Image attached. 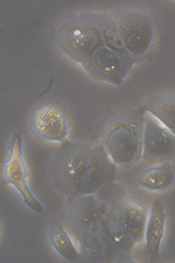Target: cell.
<instances>
[{"instance_id":"7c38bea8","label":"cell","mask_w":175,"mask_h":263,"mask_svg":"<svg viewBox=\"0 0 175 263\" xmlns=\"http://www.w3.org/2000/svg\"><path fill=\"white\" fill-rule=\"evenodd\" d=\"M166 212L160 200H154L148 212V219L145 228V250L149 262L159 261L160 247L165 234Z\"/></svg>"},{"instance_id":"4fadbf2b","label":"cell","mask_w":175,"mask_h":263,"mask_svg":"<svg viewBox=\"0 0 175 263\" xmlns=\"http://www.w3.org/2000/svg\"><path fill=\"white\" fill-rule=\"evenodd\" d=\"M137 184L153 192L167 191L175 184V170L168 162L145 168L137 176Z\"/></svg>"},{"instance_id":"2e32d148","label":"cell","mask_w":175,"mask_h":263,"mask_svg":"<svg viewBox=\"0 0 175 263\" xmlns=\"http://www.w3.org/2000/svg\"><path fill=\"white\" fill-rule=\"evenodd\" d=\"M95 196L97 200L98 213H100L101 224L105 230L109 216L112 213L113 210L116 209L118 203L127 196V192L122 185L117 184L116 181H112L98 190Z\"/></svg>"},{"instance_id":"3957f363","label":"cell","mask_w":175,"mask_h":263,"mask_svg":"<svg viewBox=\"0 0 175 263\" xmlns=\"http://www.w3.org/2000/svg\"><path fill=\"white\" fill-rule=\"evenodd\" d=\"M143 125L134 118H117L105 126L101 143L118 166H129L142 157Z\"/></svg>"},{"instance_id":"52a82bcc","label":"cell","mask_w":175,"mask_h":263,"mask_svg":"<svg viewBox=\"0 0 175 263\" xmlns=\"http://www.w3.org/2000/svg\"><path fill=\"white\" fill-rule=\"evenodd\" d=\"M118 165L112 162L105 148L101 144L92 147L91 158L89 164L80 176L77 181L72 186L70 196L68 200L80 196H89L95 194L98 190L103 187L109 182L116 181L118 177Z\"/></svg>"},{"instance_id":"277c9868","label":"cell","mask_w":175,"mask_h":263,"mask_svg":"<svg viewBox=\"0 0 175 263\" xmlns=\"http://www.w3.org/2000/svg\"><path fill=\"white\" fill-rule=\"evenodd\" d=\"M124 47L135 63L146 55L155 36L154 23L147 13L139 10H118L113 12Z\"/></svg>"},{"instance_id":"5bb4252c","label":"cell","mask_w":175,"mask_h":263,"mask_svg":"<svg viewBox=\"0 0 175 263\" xmlns=\"http://www.w3.org/2000/svg\"><path fill=\"white\" fill-rule=\"evenodd\" d=\"M143 112L149 114L175 136V95L159 92L143 105Z\"/></svg>"},{"instance_id":"5b68a950","label":"cell","mask_w":175,"mask_h":263,"mask_svg":"<svg viewBox=\"0 0 175 263\" xmlns=\"http://www.w3.org/2000/svg\"><path fill=\"white\" fill-rule=\"evenodd\" d=\"M92 147L81 142L65 141L55 152L52 166L54 187L69 197L72 186L89 164Z\"/></svg>"},{"instance_id":"8fae6325","label":"cell","mask_w":175,"mask_h":263,"mask_svg":"<svg viewBox=\"0 0 175 263\" xmlns=\"http://www.w3.org/2000/svg\"><path fill=\"white\" fill-rule=\"evenodd\" d=\"M68 222L76 237L85 228L101 224L95 194L80 196L68 200Z\"/></svg>"},{"instance_id":"6da1fadb","label":"cell","mask_w":175,"mask_h":263,"mask_svg":"<svg viewBox=\"0 0 175 263\" xmlns=\"http://www.w3.org/2000/svg\"><path fill=\"white\" fill-rule=\"evenodd\" d=\"M55 42L59 49L82 69L93 53L103 46L108 45L118 52L105 23L104 13L77 12L67 15L57 26Z\"/></svg>"},{"instance_id":"8992f818","label":"cell","mask_w":175,"mask_h":263,"mask_svg":"<svg viewBox=\"0 0 175 263\" xmlns=\"http://www.w3.org/2000/svg\"><path fill=\"white\" fill-rule=\"evenodd\" d=\"M2 180L5 186H13L18 191L23 202L29 210L44 214V207L28 185V170L25 164L23 137L20 133H14L8 142L7 156L3 164Z\"/></svg>"},{"instance_id":"9c48e42d","label":"cell","mask_w":175,"mask_h":263,"mask_svg":"<svg viewBox=\"0 0 175 263\" xmlns=\"http://www.w3.org/2000/svg\"><path fill=\"white\" fill-rule=\"evenodd\" d=\"M33 133L42 141L63 143L67 141L69 126L65 111L54 104L41 105L31 118Z\"/></svg>"},{"instance_id":"7a4b0ae2","label":"cell","mask_w":175,"mask_h":263,"mask_svg":"<svg viewBox=\"0 0 175 263\" xmlns=\"http://www.w3.org/2000/svg\"><path fill=\"white\" fill-rule=\"evenodd\" d=\"M147 219L146 207L127 194L109 216L105 231L119 252L131 254L134 246L144 240Z\"/></svg>"},{"instance_id":"ba28073f","label":"cell","mask_w":175,"mask_h":263,"mask_svg":"<svg viewBox=\"0 0 175 263\" xmlns=\"http://www.w3.org/2000/svg\"><path fill=\"white\" fill-rule=\"evenodd\" d=\"M143 158L158 163L174 158L175 136L149 114H143Z\"/></svg>"},{"instance_id":"30bf717a","label":"cell","mask_w":175,"mask_h":263,"mask_svg":"<svg viewBox=\"0 0 175 263\" xmlns=\"http://www.w3.org/2000/svg\"><path fill=\"white\" fill-rule=\"evenodd\" d=\"M77 240L84 262L114 261L121 253L102 224L85 228Z\"/></svg>"},{"instance_id":"9a60e30c","label":"cell","mask_w":175,"mask_h":263,"mask_svg":"<svg viewBox=\"0 0 175 263\" xmlns=\"http://www.w3.org/2000/svg\"><path fill=\"white\" fill-rule=\"evenodd\" d=\"M48 240L50 246L63 260L68 262L82 261L80 249L72 242L66 227L63 226V223L60 220H54V221L50 222V226L48 228Z\"/></svg>"}]
</instances>
